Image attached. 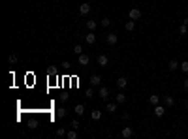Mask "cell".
Instances as JSON below:
<instances>
[{
    "instance_id": "52a82bcc",
    "label": "cell",
    "mask_w": 188,
    "mask_h": 139,
    "mask_svg": "<svg viewBox=\"0 0 188 139\" xmlns=\"http://www.w3.org/2000/svg\"><path fill=\"white\" fill-rule=\"evenodd\" d=\"M79 64H81V66H88V64H90L88 55H85V53H81V55H79Z\"/></svg>"
},
{
    "instance_id": "8fae6325",
    "label": "cell",
    "mask_w": 188,
    "mask_h": 139,
    "mask_svg": "<svg viewBox=\"0 0 188 139\" xmlns=\"http://www.w3.org/2000/svg\"><path fill=\"white\" fill-rule=\"evenodd\" d=\"M73 113L77 115V117H81V115H85V105L83 103H77V105L73 107Z\"/></svg>"
},
{
    "instance_id": "9a60e30c",
    "label": "cell",
    "mask_w": 188,
    "mask_h": 139,
    "mask_svg": "<svg viewBox=\"0 0 188 139\" xmlns=\"http://www.w3.org/2000/svg\"><path fill=\"white\" fill-rule=\"evenodd\" d=\"M126 100H128V98H126V94H124V92H119V94L115 96V102H117V103H124Z\"/></svg>"
},
{
    "instance_id": "484cf974",
    "label": "cell",
    "mask_w": 188,
    "mask_h": 139,
    "mask_svg": "<svg viewBox=\"0 0 188 139\" xmlns=\"http://www.w3.org/2000/svg\"><path fill=\"white\" fill-rule=\"evenodd\" d=\"M107 111H109V113H115V111H117V102L115 103H107Z\"/></svg>"
},
{
    "instance_id": "7402d4cb",
    "label": "cell",
    "mask_w": 188,
    "mask_h": 139,
    "mask_svg": "<svg viewBox=\"0 0 188 139\" xmlns=\"http://www.w3.org/2000/svg\"><path fill=\"white\" fill-rule=\"evenodd\" d=\"M179 34H181V36L188 34V26H186V25H181V26H179Z\"/></svg>"
},
{
    "instance_id": "2e32d148",
    "label": "cell",
    "mask_w": 188,
    "mask_h": 139,
    "mask_svg": "<svg viewBox=\"0 0 188 139\" xmlns=\"http://www.w3.org/2000/svg\"><path fill=\"white\" fill-rule=\"evenodd\" d=\"M124 28H126L128 32H134V30H136V21H132V19H130L128 23L124 25Z\"/></svg>"
},
{
    "instance_id": "4316f807",
    "label": "cell",
    "mask_w": 188,
    "mask_h": 139,
    "mask_svg": "<svg viewBox=\"0 0 188 139\" xmlns=\"http://www.w3.org/2000/svg\"><path fill=\"white\" fill-rule=\"evenodd\" d=\"M181 70H183L184 73H188V60H184V62H181Z\"/></svg>"
},
{
    "instance_id": "5b68a950",
    "label": "cell",
    "mask_w": 188,
    "mask_h": 139,
    "mask_svg": "<svg viewBox=\"0 0 188 139\" xmlns=\"http://www.w3.org/2000/svg\"><path fill=\"white\" fill-rule=\"evenodd\" d=\"M85 38H87V43H88V45H94V43H96V34H94L92 30H88V34H87Z\"/></svg>"
},
{
    "instance_id": "d6a6232c",
    "label": "cell",
    "mask_w": 188,
    "mask_h": 139,
    "mask_svg": "<svg viewBox=\"0 0 188 139\" xmlns=\"http://www.w3.org/2000/svg\"><path fill=\"white\" fill-rule=\"evenodd\" d=\"M183 25H186V26H188V17H184V21H183Z\"/></svg>"
},
{
    "instance_id": "ba28073f",
    "label": "cell",
    "mask_w": 188,
    "mask_h": 139,
    "mask_svg": "<svg viewBox=\"0 0 188 139\" xmlns=\"http://www.w3.org/2000/svg\"><path fill=\"white\" fill-rule=\"evenodd\" d=\"M90 85H92V87H100L102 85V79H100V75H90Z\"/></svg>"
},
{
    "instance_id": "ffe728a7",
    "label": "cell",
    "mask_w": 188,
    "mask_h": 139,
    "mask_svg": "<svg viewBox=\"0 0 188 139\" xmlns=\"http://www.w3.org/2000/svg\"><path fill=\"white\" fill-rule=\"evenodd\" d=\"M57 117H58V119H64V117H66V109L64 107H58L57 109Z\"/></svg>"
},
{
    "instance_id": "1f68e13d",
    "label": "cell",
    "mask_w": 188,
    "mask_h": 139,
    "mask_svg": "<svg viewBox=\"0 0 188 139\" xmlns=\"http://www.w3.org/2000/svg\"><path fill=\"white\" fill-rule=\"evenodd\" d=\"M183 87H184V88H186V90H188V77H186V79H184V81H183Z\"/></svg>"
},
{
    "instance_id": "8992f818",
    "label": "cell",
    "mask_w": 188,
    "mask_h": 139,
    "mask_svg": "<svg viewBox=\"0 0 188 139\" xmlns=\"http://www.w3.org/2000/svg\"><path fill=\"white\" fill-rule=\"evenodd\" d=\"M106 40H107V43H109V45H117V40H119V38H117V34H115V32H109Z\"/></svg>"
},
{
    "instance_id": "7a4b0ae2",
    "label": "cell",
    "mask_w": 188,
    "mask_h": 139,
    "mask_svg": "<svg viewBox=\"0 0 188 139\" xmlns=\"http://www.w3.org/2000/svg\"><path fill=\"white\" fill-rule=\"evenodd\" d=\"M98 96H100L102 100H107V98H109V88L100 85V88H98Z\"/></svg>"
},
{
    "instance_id": "e0dca14e",
    "label": "cell",
    "mask_w": 188,
    "mask_h": 139,
    "mask_svg": "<svg viewBox=\"0 0 188 139\" xmlns=\"http://www.w3.org/2000/svg\"><path fill=\"white\" fill-rule=\"evenodd\" d=\"M149 102L152 103V105H158V103H160V96L158 94H151L149 96Z\"/></svg>"
},
{
    "instance_id": "836d02e7",
    "label": "cell",
    "mask_w": 188,
    "mask_h": 139,
    "mask_svg": "<svg viewBox=\"0 0 188 139\" xmlns=\"http://www.w3.org/2000/svg\"><path fill=\"white\" fill-rule=\"evenodd\" d=\"M186 105H188V96H186Z\"/></svg>"
},
{
    "instance_id": "f1b7e54d",
    "label": "cell",
    "mask_w": 188,
    "mask_h": 139,
    "mask_svg": "<svg viewBox=\"0 0 188 139\" xmlns=\"http://www.w3.org/2000/svg\"><path fill=\"white\" fill-rule=\"evenodd\" d=\"M109 25H111V19L109 17H103L102 19V26H109Z\"/></svg>"
},
{
    "instance_id": "7c38bea8",
    "label": "cell",
    "mask_w": 188,
    "mask_h": 139,
    "mask_svg": "<svg viewBox=\"0 0 188 139\" xmlns=\"http://www.w3.org/2000/svg\"><path fill=\"white\" fill-rule=\"evenodd\" d=\"M166 115V107L164 105H154V117H164Z\"/></svg>"
},
{
    "instance_id": "ac0fdd59",
    "label": "cell",
    "mask_w": 188,
    "mask_h": 139,
    "mask_svg": "<svg viewBox=\"0 0 188 139\" xmlns=\"http://www.w3.org/2000/svg\"><path fill=\"white\" fill-rule=\"evenodd\" d=\"M90 117H92V120H100L102 119V111L100 109H94L92 113H90Z\"/></svg>"
},
{
    "instance_id": "277c9868",
    "label": "cell",
    "mask_w": 188,
    "mask_h": 139,
    "mask_svg": "<svg viewBox=\"0 0 188 139\" xmlns=\"http://www.w3.org/2000/svg\"><path fill=\"white\" fill-rule=\"evenodd\" d=\"M107 64H109V57H107V55H100V57H98V66L106 68Z\"/></svg>"
},
{
    "instance_id": "4fadbf2b",
    "label": "cell",
    "mask_w": 188,
    "mask_h": 139,
    "mask_svg": "<svg viewBox=\"0 0 188 139\" xmlns=\"http://www.w3.org/2000/svg\"><path fill=\"white\" fill-rule=\"evenodd\" d=\"M126 85H128V79L126 77H122V75H121V77H117V87H119V88H124Z\"/></svg>"
},
{
    "instance_id": "f546056e",
    "label": "cell",
    "mask_w": 188,
    "mask_h": 139,
    "mask_svg": "<svg viewBox=\"0 0 188 139\" xmlns=\"http://www.w3.org/2000/svg\"><path fill=\"white\" fill-rule=\"evenodd\" d=\"M70 128L77 130V128H79V120H72V124H70Z\"/></svg>"
},
{
    "instance_id": "44dd1931",
    "label": "cell",
    "mask_w": 188,
    "mask_h": 139,
    "mask_svg": "<svg viewBox=\"0 0 188 139\" xmlns=\"http://www.w3.org/2000/svg\"><path fill=\"white\" fill-rule=\"evenodd\" d=\"M85 96H87V98H94V88L88 87V88L85 90Z\"/></svg>"
},
{
    "instance_id": "4dcf8cb0",
    "label": "cell",
    "mask_w": 188,
    "mask_h": 139,
    "mask_svg": "<svg viewBox=\"0 0 188 139\" xmlns=\"http://www.w3.org/2000/svg\"><path fill=\"white\" fill-rule=\"evenodd\" d=\"M70 66H72V64H70V62H68V60H64V62H62V68H66V70H68Z\"/></svg>"
},
{
    "instance_id": "3957f363",
    "label": "cell",
    "mask_w": 188,
    "mask_h": 139,
    "mask_svg": "<svg viewBox=\"0 0 188 139\" xmlns=\"http://www.w3.org/2000/svg\"><path fill=\"white\" fill-rule=\"evenodd\" d=\"M132 135H134V130H132V126H124L122 132H121V137L128 139V137H132Z\"/></svg>"
},
{
    "instance_id": "9c48e42d",
    "label": "cell",
    "mask_w": 188,
    "mask_h": 139,
    "mask_svg": "<svg viewBox=\"0 0 188 139\" xmlns=\"http://www.w3.org/2000/svg\"><path fill=\"white\" fill-rule=\"evenodd\" d=\"M79 13H81V15H87V13H90V4L83 2V4L79 6Z\"/></svg>"
},
{
    "instance_id": "30bf717a",
    "label": "cell",
    "mask_w": 188,
    "mask_h": 139,
    "mask_svg": "<svg viewBox=\"0 0 188 139\" xmlns=\"http://www.w3.org/2000/svg\"><path fill=\"white\" fill-rule=\"evenodd\" d=\"M164 103H166V107H173L175 105V98H173V96H164Z\"/></svg>"
},
{
    "instance_id": "d6986e66",
    "label": "cell",
    "mask_w": 188,
    "mask_h": 139,
    "mask_svg": "<svg viewBox=\"0 0 188 139\" xmlns=\"http://www.w3.org/2000/svg\"><path fill=\"white\" fill-rule=\"evenodd\" d=\"M96 26H98V23H96V21H87V28H88V30H92V32H94V30H96Z\"/></svg>"
},
{
    "instance_id": "5bb4252c",
    "label": "cell",
    "mask_w": 188,
    "mask_h": 139,
    "mask_svg": "<svg viewBox=\"0 0 188 139\" xmlns=\"http://www.w3.org/2000/svg\"><path fill=\"white\" fill-rule=\"evenodd\" d=\"M168 68H169V72H175V70H179V68H181V62H177V60H169Z\"/></svg>"
},
{
    "instance_id": "6da1fadb",
    "label": "cell",
    "mask_w": 188,
    "mask_h": 139,
    "mask_svg": "<svg viewBox=\"0 0 188 139\" xmlns=\"http://www.w3.org/2000/svg\"><path fill=\"white\" fill-rule=\"evenodd\" d=\"M128 17H130L132 21H139V19H141V10H139V8H132V10L128 11Z\"/></svg>"
},
{
    "instance_id": "d4e9b609",
    "label": "cell",
    "mask_w": 188,
    "mask_h": 139,
    "mask_svg": "<svg viewBox=\"0 0 188 139\" xmlns=\"http://www.w3.org/2000/svg\"><path fill=\"white\" fill-rule=\"evenodd\" d=\"M17 55H10V57H8V62H10V64H17Z\"/></svg>"
},
{
    "instance_id": "cb8c5ba5",
    "label": "cell",
    "mask_w": 188,
    "mask_h": 139,
    "mask_svg": "<svg viewBox=\"0 0 188 139\" xmlns=\"http://www.w3.org/2000/svg\"><path fill=\"white\" fill-rule=\"evenodd\" d=\"M73 53H75V55L79 57V55L83 53V45H79V43H77V45H73Z\"/></svg>"
},
{
    "instance_id": "83f0119b",
    "label": "cell",
    "mask_w": 188,
    "mask_h": 139,
    "mask_svg": "<svg viewBox=\"0 0 188 139\" xmlns=\"http://www.w3.org/2000/svg\"><path fill=\"white\" fill-rule=\"evenodd\" d=\"M66 134H68V132H66L64 128H58V130H57V135H58V137H64Z\"/></svg>"
},
{
    "instance_id": "603a6c76",
    "label": "cell",
    "mask_w": 188,
    "mask_h": 139,
    "mask_svg": "<svg viewBox=\"0 0 188 139\" xmlns=\"http://www.w3.org/2000/svg\"><path fill=\"white\" fill-rule=\"evenodd\" d=\"M66 137H68V139H77V134H75V130L72 128V130H70L68 134H66Z\"/></svg>"
}]
</instances>
